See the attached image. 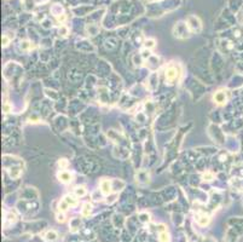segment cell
<instances>
[{
    "label": "cell",
    "instance_id": "3",
    "mask_svg": "<svg viewBox=\"0 0 243 242\" xmlns=\"http://www.w3.org/2000/svg\"><path fill=\"white\" fill-rule=\"evenodd\" d=\"M165 76H166V81H168L170 84L173 83L174 80L178 77V70H177V68H174V67H170V68H167Z\"/></svg>",
    "mask_w": 243,
    "mask_h": 242
},
{
    "label": "cell",
    "instance_id": "7",
    "mask_svg": "<svg viewBox=\"0 0 243 242\" xmlns=\"http://www.w3.org/2000/svg\"><path fill=\"white\" fill-rule=\"evenodd\" d=\"M45 237H46V241H48V242H55V241L57 240V237H58V236H57L56 231H53V230H52V231H48V232L46 234V236H45Z\"/></svg>",
    "mask_w": 243,
    "mask_h": 242
},
{
    "label": "cell",
    "instance_id": "15",
    "mask_svg": "<svg viewBox=\"0 0 243 242\" xmlns=\"http://www.w3.org/2000/svg\"><path fill=\"white\" fill-rule=\"evenodd\" d=\"M154 46H155V41H154V40H146V41H145V47L151 49V47H154Z\"/></svg>",
    "mask_w": 243,
    "mask_h": 242
},
{
    "label": "cell",
    "instance_id": "6",
    "mask_svg": "<svg viewBox=\"0 0 243 242\" xmlns=\"http://www.w3.org/2000/svg\"><path fill=\"white\" fill-rule=\"evenodd\" d=\"M58 178H59V181L63 182V183H69V182H71V174H70L69 172H67V171H62L61 173H58Z\"/></svg>",
    "mask_w": 243,
    "mask_h": 242
},
{
    "label": "cell",
    "instance_id": "11",
    "mask_svg": "<svg viewBox=\"0 0 243 242\" xmlns=\"http://www.w3.org/2000/svg\"><path fill=\"white\" fill-rule=\"evenodd\" d=\"M160 241L161 242H170V236H168V234L166 231L160 234Z\"/></svg>",
    "mask_w": 243,
    "mask_h": 242
},
{
    "label": "cell",
    "instance_id": "4",
    "mask_svg": "<svg viewBox=\"0 0 243 242\" xmlns=\"http://www.w3.org/2000/svg\"><path fill=\"white\" fill-rule=\"evenodd\" d=\"M214 101L218 103V104H225L226 103V95H225V92L224 91H218V92H215V95H214Z\"/></svg>",
    "mask_w": 243,
    "mask_h": 242
},
{
    "label": "cell",
    "instance_id": "10",
    "mask_svg": "<svg viewBox=\"0 0 243 242\" xmlns=\"http://www.w3.org/2000/svg\"><path fill=\"white\" fill-rule=\"evenodd\" d=\"M208 222H209V218H208L207 215H200V217L197 218V223H198L200 225H202V226L207 225Z\"/></svg>",
    "mask_w": 243,
    "mask_h": 242
},
{
    "label": "cell",
    "instance_id": "13",
    "mask_svg": "<svg viewBox=\"0 0 243 242\" xmlns=\"http://www.w3.org/2000/svg\"><path fill=\"white\" fill-rule=\"evenodd\" d=\"M68 207H69V205L65 202V200H63V201L59 203V211H62V212L67 211V209H68Z\"/></svg>",
    "mask_w": 243,
    "mask_h": 242
},
{
    "label": "cell",
    "instance_id": "1",
    "mask_svg": "<svg viewBox=\"0 0 243 242\" xmlns=\"http://www.w3.org/2000/svg\"><path fill=\"white\" fill-rule=\"evenodd\" d=\"M189 26H186L183 22H179L176 27H174V35L177 38H186L189 36Z\"/></svg>",
    "mask_w": 243,
    "mask_h": 242
},
{
    "label": "cell",
    "instance_id": "2",
    "mask_svg": "<svg viewBox=\"0 0 243 242\" xmlns=\"http://www.w3.org/2000/svg\"><path fill=\"white\" fill-rule=\"evenodd\" d=\"M188 26L192 32H200L201 30V21L196 16H190L188 18Z\"/></svg>",
    "mask_w": 243,
    "mask_h": 242
},
{
    "label": "cell",
    "instance_id": "14",
    "mask_svg": "<svg viewBox=\"0 0 243 242\" xmlns=\"http://www.w3.org/2000/svg\"><path fill=\"white\" fill-rule=\"evenodd\" d=\"M9 42H10V38L8 36V34H4V36H3V45H4V46H8Z\"/></svg>",
    "mask_w": 243,
    "mask_h": 242
},
{
    "label": "cell",
    "instance_id": "17",
    "mask_svg": "<svg viewBox=\"0 0 243 242\" xmlns=\"http://www.w3.org/2000/svg\"><path fill=\"white\" fill-rule=\"evenodd\" d=\"M4 110H5V113H9V110H10V107H9L8 104H5V105H4Z\"/></svg>",
    "mask_w": 243,
    "mask_h": 242
},
{
    "label": "cell",
    "instance_id": "12",
    "mask_svg": "<svg viewBox=\"0 0 243 242\" xmlns=\"http://www.w3.org/2000/svg\"><path fill=\"white\" fill-rule=\"evenodd\" d=\"M75 194H76L77 196H84V195L86 194V190H85L84 187H77V188L75 189Z\"/></svg>",
    "mask_w": 243,
    "mask_h": 242
},
{
    "label": "cell",
    "instance_id": "8",
    "mask_svg": "<svg viewBox=\"0 0 243 242\" xmlns=\"http://www.w3.org/2000/svg\"><path fill=\"white\" fill-rule=\"evenodd\" d=\"M91 211H92V206H91V203H85L84 205V208H83V215L84 217H89L90 215V213H91Z\"/></svg>",
    "mask_w": 243,
    "mask_h": 242
},
{
    "label": "cell",
    "instance_id": "5",
    "mask_svg": "<svg viewBox=\"0 0 243 242\" xmlns=\"http://www.w3.org/2000/svg\"><path fill=\"white\" fill-rule=\"evenodd\" d=\"M101 191L104 195H109L111 193V187H110V182L109 181H107V179L102 181V183H101Z\"/></svg>",
    "mask_w": 243,
    "mask_h": 242
},
{
    "label": "cell",
    "instance_id": "16",
    "mask_svg": "<svg viewBox=\"0 0 243 242\" xmlns=\"http://www.w3.org/2000/svg\"><path fill=\"white\" fill-rule=\"evenodd\" d=\"M203 178H208L207 181H212V179H213V174H212V173H209V172H207V173H204V174H203Z\"/></svg>",
    "mask_w": 243,
    "mask_h": 242
},
{
    "label": "cell",
    "instance_id": "18",
    "mask_svg": "<svg viewBox=\"0 0 243 242\" xmlns=\"http://www.w3.org/2000/svg\"><path fill=\"white\" fill-rule=\"evenodd\" d=\"M57 220H58V222H64V217H63V215H58Z\"/></svg>",
    "mask_w": 243,
    "mask_h": 242
},
{
    "label": "cell",
    "instance_id": "9",
    "mask_svg": "<svg viewBox=\"0 0 243 242\" xmlns=\"http://www.w3.org/2000/svg\"><path fill=\"white\" fill-rule=\"evenodd\" d=\"M64 200H65V202H67L70 207H74V206L77 205V200H76L75 197H73V196H65Z\"/></svg>",
    "mask_w": 243,
    "mask_h": 242
}]
</instances>
